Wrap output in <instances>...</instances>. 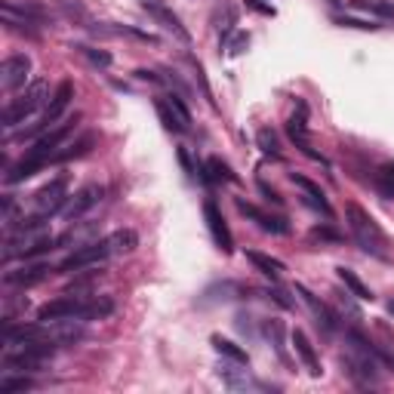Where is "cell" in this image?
Returning <instances> with one entry per match:
<instances>
[{
    "label": "cell",
    "mask_w": 394,
    "mask_h": 394,
    "mask_svg": "<svg viewBox=\"0 0 394 394\" xmlns=\"http://www.w3.org/2000/svg\"><path fill=\"white\" fill-rule=\"evenodd\" d=\"M40 339L50 342L52 348H68L86 339V327L80 324V317H68V320H50L40 324Z\"/></svg>",
    "instance_id": "obj_6"
},
{
    "label": "cell",
    "mask_w": 394,
    "mask_h": 394,
    "mask_svg": "<svg viewBox=\"0 0 394 394\" xmlns=\"http://www.w3.org/2000/svg\"><path fill=\"white\" fill-rule=\"evenodd\" d=\"M65 203H68V179L65 176L52 179V182H47L38 194H34V207H38V213H43V216L62 213Z\"/></svg>",
    "instance_id": "obj_8"
},
{
    "label": "cell",
    "mask_w": 394,
    "mask_h": 394,
    "mask_svg": "<svg viewBox=\"0 0 394 394\" xmlns=\"http://www.w3.org/2000/svg\"><path fill=\"white\" fill-rule=\"evenodd\" d=\"M235 207H237V213H240V216L253 219L259 228H262V231H268V235H290V222H286L283 216H271V213L259 210L256 203L244 201V197H235Z\"/></svg>",
    "instance_id": "obj_11"
},
{
    "label": "cell",
    "mask_w": 394,
    "mask_h": 394,
    "mask_svg": "<svg viewBox=\"0 0 394 394\" xmlns=\"http://www.w3.org/2000/svg\"><path fill=\"white\" fill-rule=\"evenodd\" d=\"M50 274H56V268H52L50 262H28V265L16 268V271H6L4 283L6 286H34V283L47 281Z\"/></svg>",
    "instance_id": "obj_14"
},
{
    "label": "cell",
    "mask_w": 394,
    "mask_h": 394,
    "mask_svg": "<svg viewBox=\"0 0 394 394\" xmlns=\"http://www.w3.org/2000/svg\"><path fill=\"white\" fill-rule=\"evenodd\" d=\"M108 247H111V256H123V253H133L139 247V235L133 228H120L108 237Z\"/></svg>",
    "instance_id": "obj_18"
},
{
    "label": "cell",
    "mask_w": 394,
    "mask_h": 394,
    "mask_svg": "<svg viewBox=\"0 0 394 394\" xmlns=\"http://www.w3.org/2000/svg\"><path fill=\"white\" fill-rule=\"evenodd\" d=\"M203 219H207V228H210V235H213V240H216V247L222 249V253H235V237H231V228H228V222H225L219 203L213 201V197L203 201Z\"/></svg>",
    "instance_id": "obj_9"
},
{
    "label": "cell",
    "mask_w": 394,
    "mask_h": 394,
    "mask_svg": "<svg viewBox=\"0 0 394 394\" xmlns=\"http://www.w3.org/2000/svg\"><path fill=\"white\" fill-rule=\"evenodd\" d=\"M102 194H105L102 185H84L74 197H68V203L62 207V219H65V222H80L98 201H102Z\"/></svg>",
    "instance_id": "obj_10"
},
{
    "label": "cell",
    "mask_w": 394,
    "mask_h": 394,
    "mask_svg": "<svg viewBox=\"0 0 394 394\" xmlns=\"http://www.w3.org/2000/svg\"><path fill=\"white\" fill-rule=\"evenodd\" d=\"M154 111H157L160 123H164V130H169V133H185V123L176 118V111L167 105V98H157V102H154Z\"/></svg>",
    "instance_id": "obj_27"
},
{
    "label": "cell",
    "mask_w": 394,
    "mask_h": 394,
    "mask_svg": "<svg viewBox=\"0 0 394 394\" xmlns=\"http://www.w3.org/2000/svg\"><path fill=\"white\" fill-rule=\"evenodd\" d=\"M296 293L302 296V302L311 308V315H315V324H317V330H324L327 336H333L336 330H339V315L333 308L327 305V302H320L315 293L308 290V286H302V283H296Z\"/></svg>",
    "instance_id": "obj_12"
},
{
    "label": "cell",
    "mask_w": 394,
    "mask_h": 394,
    "mask_svg": "<svg viewBox=\"0 0 394 394\" xmlns=\"http://www.w3.org/2000/svg\"><path fill=\"white\" fill-rule=\"evenodd\" d=\"M345 216H348V228H351L354 244L361 247L364 253H370L376 259H388V240H385V231L379 228V222H376L370 213H366L364 207H357V203H348Z\"/></svg>",
    "instance_id": "obj_2"
},
{
    "label": "cell",
    "mask_w": 394,
    "mask_h": 394,
    "mask_svg": "<svg viewBox=\"0 0 394 394\" xmlns=\"http://www.w3.org/2000/svg\"><path fill=\"white\" fill-rule=\"evenodd\" d=\"M247 43H249V34L240 31V34H235V40L228 43V52H231V56H240V52L247 50Z\"/></svg>",
    "instance_id": "obj_39"
},
{
    "label": "cell",
    "mask_w": 394,
    "mask_h": 394,
    "mask_svg": "<svg viewBox=\"0 0 394 394\" xmlns=\"http://www.w3.org/2000/svg\"><path fill=\"white\" fill-rule=\"evenodd\" d=\"M259 191H262V194H265V197H268V201H271V203H283V197L277 194L274 188H268L265 182H259Z\"/></svg>",
    "instance_id": "obj_41"
},
{
    "label": "cell",
    "mask_w": 394,
    "mask_h": 394,
    "mask_svg": "<svg viewBox=\"0 0 394 394\" xmlns=\"http://www.w3.org/2000/svg\"><path fill=\"white\" fill-rule=\"evenodd\" d=\"M34 388V382L28 376H6V379H0V394H13V391H28Z\"/></svg>",
    "instance_id": "obj_30"
},
{
    "label": "cell",
    "mask_w": 394,
    "mask_h": 394,
    "mask_svg": "<svg viewBox=\"0 0 394 394\" xmlns=\"http://www.w3.org/2000/svg\"><path fill=\"white\" fill-rule=\"evenodd\" d=\"M93 145H96V136H84V139H77L74 145H62L59 154L52 157V164H65V160L84 157V154H89V148H93Z\"/></svg>",
    "instance_id": "obj_21"
},
{
    "label": "cell",
    "mask_w": 394,
    "mask_h": 394,
    "mask_svg": "<svg viewBox=\"0 0 394 394\" xmlns=\"http://www.w3.org/2000/svg\"><path fill=\"white\" fill-rule=\"evenodd\" d=\"M219 379L228 385V388H256V382L247 376V370H237L231 364H222L219 366Z\"/></svg>",
    "instance_id": "obj_25"
},
{
    "label": "cell",
    "mask_w": 394,
    "mask_h": 394,
    "mask_svg": "<svg viewBox=\"0 0 394 394\" xmlns=\"http://www.w3.org/2000/svg\"><path fill=\"white\" fill-rule=\"evenodd\" d=\"M351 6L361 13L382 16V19H394V0H351Z\"/></svg>",
    "instance_id": "obj_26"
},
{
    "label": "cell",
    "mask_w": 394,
    "mask_h": 394,
    "mask_svg": "<svg viewBox=\"0 0 394 394\" xmlns=\"http://www.w3.org/2000/svg\"><path fill=\"white\" fill-rule=\"evenodd\" d=\"M247 259H249V262H253L262 274H268V277H281V274L286 271V265L281 262V259L265 256V253H259V249H247Z\"/></svg>",
    "instance_id": "obj_19"
},
{
    "label": "cell",
    "mask_w": 394,
    "mask_h": 394,
    "mask_svg": "<svg viewBox=\"0 0 394 394\" xmlns=\"http://www.w3.org/2000/svg\"><path fill=\"white\" fill-rule=\"evenodd\" d=\"M142 6H145V13H151V16H154V19H157L160 25H164L167 31H173V34H176V38L182 40V43H188V40H191V34H188V28H185L182 22H179V16H176V13H169L167 6L160 4V0H145V4H142Z\"/></svg>",
    "instance_id": "obj_15"
},
{
    "label": "cell",
    "mask_w": 394,
    "mask_h": 394,
    "mask_svg": "<svg viewBox=\"0 0 394 394\" xmlns=\"http://www.w3.org/2000/svg\"><path fill=\"white\" fill-rule=\"evenodd\" d=\"M244 4H247V10H253V13H262V16H274V6L262 4V0H244Z\"/></svg>",
    "instance_id": "obj_40"
},
{
    "label": "cell",
    "mask_w": 394,
    "mask_h": 394,
    "mask_svg": "<svg viewBox=\"0 0 394 394\" xmlns=\"http://www.w3.org/2000/svg\"><path fill=\"white\" fill-rule=\"evenodd\" d=\"M336 274H339V281L345 283V290L351 293V296H357V299H373V290H370V286H366V283L361 281V277H357V274L351 271V268L339 265V268H336Z\"/></svg>",
    "instance_id": "obj_20"
},
{
    "label": "cell",
    "mask_w": 394,
    "mask_h": 394,
    "mask_svg": "<svg viewBox=\"0 0 394 394\" xmlns=\"http://www.w3.org/2000/svg\"><path fill=\"white\" fill-rule=\"evenodd\" d=\"M86 299L89 296H59V299L47 302V305L38 308V320L40 324H50V320H68V317H80L84 320L86 311Z\"/></svg>",
    "instance_id": "obj_7"
},
{
    "label": "cell",
    "mask_w": 394,
    "mask_h": 394,
    "mask_svg": "<svg viewBox=\"0 0 394 394\" xmlns=\"http://www.w3.org/2000/svg\"><path fill=\"white\" fill-rule=\"evenodd\" d=\"M376 185H379V191L385 197H394V160L379 169V176H376Z\"/></svg>",
    "instance_id": "obj_31"
},
{
    "label": "cell",
    "mask_w": 394,
    "mask_h": 394,
    "mask_svg": "<svg viewBox=\"0 0 394 394\" xmlns=\"http://www.w3.org/2000/svg\"><path fill=\"white\" fill-rule=\"evenodd\" d=\"M111 311H114V299H111V296H89L84 320H102V317H108Z\"/></svg>",
    "instance_id": "obj_23"
},
{
    "label": "cell",
    "mask_w": 394,
    "mask_h": 394,
    "mask_svg": "<svg viewBox=\"0 0 394 394\" xmlns=\"http://www.w3.org/2000/svg\"><path fill=\"white\" fill-rule=\"evenodd\" d=\"M176 157H179V164H182V169H185V176H188V179H197V167H194L191 154H188V148H179Z\"/></svg>",
    "instance_id": "obj_38"
},
{
    "label": "cell",
    "mask_w": 394,
    "mask_h": 394,
    "mask_svg": "<svg viewBox=\"0 0 394 394\" xmlns=\"http://www.w3.org/2000/svg\"><path fill=\"white\" fill-rule=\"evenodd\" d=\"M71 98H74V84L71 80H62V84L56 86V93H52V102H50V108L40 114L38 120L31 123V127H25V130H19L16 133V139H34L38 133H47V130H52L59 123V118L68 111V105H71Z\"/></svg>",
    "instance_id": "obj_3"
},
{
    "label": "cell",
    "mask_w": 394,
    "mask_h": 394,
    "mask_svg": "<svg viewBox=\"0 0 394 394\" xmlns=\"http://www.w3.org/2000/svg\"><path fill=\"white\" fill-rule=\"evenodd\" d=\"M256 142H259V148L265 151V154H271V157H281V142H277V136H274V130H268V127H262L256 133Z\"/></svg>",
    "instance_id": "obj_29"
},
{
    "label": "cell",
    "mask_w": 394,
    "mask_h": 394,
    "mask_svg": "<svg viewBox=\"0 0 394 394\" xmlns=\"http://www.w3.org/2000/svg\"><path fill=\"white\" fill-rule=\"evenodd\" d=\"M98 277H102V271H89L86 277H74V281L68 283V293H77V296H86V290L93 286Z\"/></svg>",
    "instance_id": "obj_34"
},
{
    "label": "cell",
    "mask_w": 394,
    "mask_h": 394,
    "mask_svg": "<svg viewBox=\"0 0 394 394\" xmlns=\"http://www.w3.org/2000/svg\"><path fill=\"white\" fill-rule=\"evenodd\" d=\"M74 123H77V114H74V118H68V120H62L59 127L47 130L40 139H34V145L28 148V154H25V157L19 160V164H16V167L10 169V173H6V185L25 182V179H31L34 173H40L43 167H50V164H52V157L59 154V148L65 145V139L71 136Z\"/></svg>",
    "instance_id": "obj_1"
},
{
    "label": "cell",
    "mask_w": 394,
    "mask_h": 394,
    "mask_svg": "<svg viewBox=\"0 0 394 394\" xmlns=\"http://www.w3.org/2000/svg\"><path fill=\"white\" fill-rule=\"evenodd\" d=\"M290 339H293V348H296V354H299V361L305 364V370H308L311 376H320V373H324V370H320V361H317L315 345H311L308 336H305V330H293Z\"/></svg>",
    "instance_id": "obj_17"
},
{
    "label": "cell",
    "mask_w": 394,
    "mask_h": 394,
    "mask_svg": "<svg viewBox=\"0 0 394 394\" xmlns=\"http://www.w3.org/2000/svg\"><path fill=\"white\" fill-rule=\"evenodd\" d=\"M265 293H268V299H274L277 305L286 308V311H290V308L296 305V302L290 299V296H286V290H281V286H271V290H265Z\"/></svg>",
    "instance_id": "obj_37"
},
{
    "label": "cell",
    "mask_w": 394,
    "mask_h": 394,
    "mask_svg": "<svg viewBox=\"0 0 394 394\" xmlns=\"http://www.w3.org/2000/svg\"><path fill=\"white\" fill-rule=\"evenodd\" d=\"M47 93H50L47 80H34L28 89H22V93L16 96V98H10V102H6V108H4V127L13 130L16 123H22L25 118H31V114L43 105Z\"/></svg>",
    "instance_id": "obj_4"
},
{
    "label": "cell",
    "mask_w": 394,
    "mask_h": 394,
    "mask_svg": "<svg viewBox=\"0 0 394 394\" xmlns=\"http://www.w3.org/2000/svg\"><path fill=\"white\" fill-rule=\"evenodd\" d=\"M77 50H80V52H84V56H86L89 62H93V65H96V68H108V65H111V62H114V59H111V52H108V50H96V47H77Z\"/></svg>",
    "instance_id": "obj_32"
},
{
    "label": "cell",
    "mask_w": 394,
    "mask_h": 394,
    "mask_svg": "<svg viewBox=\"0 0 394 394\" xmlns=\"http://www.w3.org/2000/svg\"><path fill=\"white\" fill-rule=\"evenodd\" d=\"M290 179H293V185H296V188H302V194H305V203H308V207H315V210H320V213H324L327 219H333V207H330L327 194L320 191V185H315V182H311V179L299 176V173H293Z\"/></svg>",
    "instance_id": "obj_16"
},
{
    "label": "cell",
    "mask_w": 394,
    "mask_h": 394,
    "mask_svg": "<svg viewBox=\"0 0 394 394\" xmlns=\"http://www.w3.org/2000/svg\"><path fill=\"white\" fill-rule=\"evenodd\" d=\"M311 237H315V240H330V244H342V235H339L336 228H330V225L311 228Z\"/></svg>",
    "instance_id": "obj_35"
},
{
    "label": "cell",
    "mask_w": 394,
    "mask_h": 394,
    "mask_svg": "<svg viewBox=\"0 0 394 394\" xmlns=\"http://www.w3.org/2000/svg\"><path fill=\"white\" fill-rule=\"evenodd\" d=\"M167 105L176 111V118L185 123V130H191V111H188V105L182 102V96H176V93H173V96H167Z\"/></svg>",
    "instance_id": "obj_33"
},
{
    "label": "cell",
    "mask_w": 394,
    "mask_h": 394,
    "mask_svg": "<svg viewBox=\"0 0 394 394\" xmlns=\"http://www.w3.org/2000/svg\"><path fill=\"white\" fill-rule=\"evenodd\" d=\"M339 25H342V28H357V31H379V28H382V25H376V22L348 19V16H342V19H339Z\"/></svg>",
    "instance_id": "obj_36"
},
{
    "label": "cell",
    "mask_w": 394,
    "mask_h": 394,
    "mask_svg": "<svg viewBox=\"0 0 394 394\" xmlns=\"http://www.w3.org/2000/svg\"><path fill=\"white\" fill-rule=\"evenodd\" d=\"M111 256V247H108V237L105 240H89V244H80L74 247L71 253L62 259L56 265V274H71V271H84V268H93L98 265L102 259Z\"/></svg>",
    "instance_id": "obj_5"
},
{
    "label": "cell",
    "mask_w": 394,
    "mask_h": 394,
    "mask_svg": "<svg viewBox=\"0 0 394 394\" xmlns=\"http://www.w3.org/2000/svg\"><path fill=\"white\" fill-rule=\"evenodd\" d=\"M203 167H207V179H210V185H216V182H237L235 169H231V167L225 164V160L216 157V154L207 157V164H203Z\"/></svg>",
    "instance_id": "obj_22"
},
{
    "label": "cell",
    "mask_w": 394,
    "mask_h": 394,
    "mask_svg": "<svg viewBox=\"0 0 394 394\" xmlns=\"http://www.w3.org/2000/svg\"><path fill=\"white\" fill-rule=\"evenodd\" d=\"M385 308H388V315H394V299H388V305H385Z\"/></svg>",
    "instance_id": "obj_42"
},
{
    "label": "cell",
    "mask_w": 394,
    "mask_h": 394,
    "mask_svg": "<svg viewBox=\"0 0 394 394\" xmlns=\"http://www.w3.org/2000/svg\"><path fill=\"white\" fill-rule=\"evenodd\" d=\"M265 336L271 339V345H274V351H277V357L281 361H286V345H283V320H277V317H271V320H265Z\"/></svg>",
    "instance_id": "obj_28"
},
{
    "label": "cell",
    "mask_w": 394,
    "mask_h": 394,
    "mask_svg": "<svg viewBox=\"0 0 394 394\" xmlns=\"http://www.w3.org/2000/svg\"><path fill=\"white\" fill-rule=\"evenodd\" d=\"M213 342V348H216V351L222 354V357H228V361H235V364H249V354L244 351V348H240L237 342H231V339H222V336H213L210 339Z\"/></svg>",
    "instance_id": "obj_24"
},
{
    "label": "cell",
    "mask_w": 394,
    "mask_h": 394,
    "mask_svg": "<svg viewBox=\"0 0 394 394\" xmlns=\"http://www.w3.org/2000/svg\"><path fill=\"white\" fill-rule=\"evenodd\" d=\"M31 74V59L25 56V52H16L4 62V68H0V86L6 89V93H13V89L25 86V80Z\"/></svg>",
    "instance_id": "obj_13"
}]
</instances>
